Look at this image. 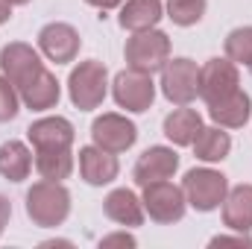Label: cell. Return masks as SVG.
I'll use <instances>...</instances> for the list:
<instances>
[{
    "label": "cell",
    "instance_id": "6da1fadb",
    "mask_svg": "<svg viewBox=\"0 0 252 249\" xmlns=\"http://www.w3.org/2000/svg\"><path fill=\"white\" fill-rule=\"evenodd\" d=\"M70 214V193L62 182L41 179L27 190V217L41 229L62 226Z\"/></svg>",
    "mask_w": 252,
    "mask_h": 249
},
{
    "label": "cell",
    "instance_id": "7a4b0ae2",
    "mask_svg": "<svg viewBox=\"0 0 252 249\" xmlns=\"http://www.w3.org/2000/svg\"><path fill=\"white\" fill-rule=\"evenodd\" d=\"M106 85H109V70H106V64L97 62V59L79 62L70 70V76H67L70 103H73L79 112L100 109V103L106 100Z\"/></svg>",
    "mask_w": 252,
    "mask_h": 249
},
{
    "label": "cell",
    "instance_id": "3957f363",
    "mask_svg": "<svg viewBox=\"0 0 252 249\" xmlns=\"http://www.w3.org/2000/svg\"><path fill=\"white\" fill-rule=\"evenodd\" d=\"M124 56L132 70H141V73L153 76L170 59V38L161 30H156V27L144 30V32H135L132 38H126Z\"/></svg>",
    "mask_w": 252,
    "mask_h": 249
},
{
    "label": "cell",
    "instance_id": "277c9868",
    "mask_svg": "<svg viewBox=\"0 0 252 249\" xmlns=\"http://www.w3.org/2000/svg\"><path fill=\"white\" fill-rule=\"evenodd\" d=\"M182 190H185V199H188L190 208H196V211H214L226 199L229 182H226L223 173H217L211 167H193L182 179Z\"/></svg>",
    "mask_w": 252,
    "mask_h": 249
},
{
    "label": "cell",
    "instance_id": "5b68a950",
    "mask_svg": "<svg viewBox=\"0 0 252 249\" xmlns=\"http://www.w3.org/2000/svg\"><path fill=\"white\" fill-rule=\"evenodd\" d=\"M144 211L150 214V220L167 226V223H179L185 217V208H188V199H185V190L173 182H153V185H144Z\"/></svg>",
    "mask_w": 252,
    "mask_h": 249
},
{
    "label": "cell",
    "instance_id": "8992f818",
    "mask_svg": "<svg viewBox=\"0 0 252 249\" xmlns=\"http://www.w3.org/2000/svg\"><path fill=\"white\" fill-rule=\"evenodd\" d=\"M241 85L238 76V64L226 59H208L199 67V97L205 100V106H214L220 100H226L229 94H235Z\"/></svg>",
    "mask_w": 252,
    "mask_h": 249
},
{
    "label": "cell",
    "instance_id": "52a82bcc",
    "mask_svg": "<svg viewBox=\"0 0 252 249\" xmlns=\"http://www.w3.org/2000/svg\"><path fill=\"white\" fill-rule=\"evenodd\" d=\"M161 94L176 103V106H188L190 100H196L199 94V67L190 59H167L161 67Z\"/></svg>",
    "mask_w": 252,
    "mask_h": 249
},
{
    "label": "cell",
    "instance_id": "ba28073f",
    "mask_svg": "<svg viewBox=\"0 0 252 249\" xmlns=\"http://www.w3.org/2000/svg\"><path fill=\"white\" fill-rule=\"evenodd\" d=\"M112 94H115V103L126 109V112H147L156 100V85H153V76L150 73H141V70H121L112 82Z\"/></svg>",
    "mask_w": 252,
    "mask_h": 249
},
{
    "label": "cell",
    "instance_id": "9c48e42d",
    "mask_svg": "<svg viewBox=\"0 0 252 249\" xmlns=\"http://www.w3.org/2000/svg\"><path fill=\"white\" fill-rule=\"evenodd\" d=\"M91 138H94L97 147H103V150L118 156V153H126L138 141V129H135L132 121H126L124 115L109 112V115H100L91 124Z\"/></svg>",
    "mask_w": 252,
    "mask_h": 249
},
{
    "label": "cell",
    "instance_id": "30bf717a",
    "mask_svg": "<svg viewBox=\"0 0 252 249\" xmlns=\"http://www.w3.org/2000/svg\"><path fill=\"white\" fill-rule=\"evenodd\" d=\"M38 47L41 53L56 64H67L76 59L79 47H82V38L79 32L70 27V24H62V21H53L47 27H41L38 32Z\"/></svg>",
    "mask_w": 252,
    "mask_h": 249
},
{
    "label": "cell",
    "instance_id": "8fae6325",
    "mask_svg": "<svg viewBox=\"0 0 252 249\" xmlns=\"http://www.w3.org/2000/svg\"><path fill=\"white\" fill-rule=\"evenodd\" d=\"M41 67H44L41 56L24 41H12V44H6L0 50V70L15 88H21L27 79H32Z\"/></svg>",
    "mask_w": 252,
    "mask_h": 249
},
{
    "label": "cell",
    "instance_id": "7c38bea8",
    "mask_svg": "<svg viewBox=\"0 0 252 249\" xmlns=\"http://www.w3.org/2000/svg\"><path fill=\"white\" fill-rule=\"evenodd\" d=\"M179 167V153L170 150V147H150L147 153H141V158L135 161V182L144 185H153V182H164L176 173Z\"/></svg>",
    "mask_w": 252,
    "mask_h": 249
},
{
    "label": "cell",
    "instance_id": "4fadbf2b",
    "mask_svg": "<svg viewBox=\"0 0 252 249\" xmlns=\"http://www.w3.org/2000/svg\"><path fill=\"white\" fill-rule=\"evenodd\" d=\"M118 170H121V164H118L115 153H109V150H103L97 144L79 150V176L88 185H94V187L109 185V182L118 179Z\"/></svg>",
    "mask_w": 252,
    "mask_h": 249
},
{
    "label": "cell",
    "instance_id": "5bb4252c",
    "mask_svg": "<svg viewBox=\"0 0 252 249\" xmlns=\"http://www.w3.org/2000/svg\"><path fill=\"white\" fill-rule=\"evenodd\" d=\"M18 97H21V103H24L27 109H32V112H47V109H53V106L59 103L62 88H59V79H56L47 67H41L32 79H27V82L18 88Z\"/></svg>",
    "mask_w": 252,
    "mask_h": 249
},
{
    "label": "cell",
    "instance_id": "9a60e30c",
    "mask_svg": "<svg viewBox=\"0 0 252 249\" xmlns=\"http://www.w3.org/2000/svg\"><path fill=\"white\" fill-rule=\"evenodd\" d=\"M27 138L35 150H70L73 147V126L64 118H41L35 124H30Z\"/></svg>",
    "mask_w": 252,
    "mask_h": 249
},
{
    "label": "cell",
    "instance_id": "2e32d148",
    "mask_svg": "<svg viewBox=\"0 0 252 249\" xmlns=\"http://www.w3.org/2000/svg\"><path fill=\"white\" fill-rule=\"evenodd\" d=\"M103 211L118 226H141L144 223V202L129 187H115L103 199Z\"/></svg>",
    "mask_w": 252,
    "mask_h": 249
},
{
    "label": "cell",
    "instance_id": "e0dca14e",
    "mask_svg": "<svg viewBox=\"0 0 252 249\" xmlns=\"http://www.w3.org/2000/svg\"><path fill=\"white\" fill-rule=\"evenodd\" d=\"M223 226L232 232H252V185H235L226 193Z\"/></svg>",
    "mask_w": 252,
    "mask_h": 249
},
{
    "label": "cell",
    "instance_id": "ac0fdd59",
    "mask_svg": "<svg viewBox=\"0 0 252 249\" xmlns=\"http://www.w3.org/2000/svg\"><path fill=\"white\" fill-rule=\"evenodd\" d=\"M250 115H252V100H250V94L241 91V88L235 94H229L226 100L208 106V118L217 126H223V129H241V126H247Z\"/></svg>",
    "mask_w": 252,
    "mask_h": 249
},
{
    "label": "cell",
    "instance_id": "d6986e66",
    "mask_svg": "<svg viewBox=\"0 0 252 249\" xmlns=\"http://www.w3.org/2000/svg\"><path fill=\"white\" fill-rule=\"evenodd\" d=\"M161 0H124L121 3V27L129 32H144V30H153L158 21H161Z\"/></svg>",
    "mask_w": 252,
    "mask_h": 249
},
{
    "label": "cell",
    "instance_id": "ffe728a7",
    "mask_svg": "<svg viewBox=\"0 0 252 249\" xmlns=\"http://www.w3.org/2000/svg\"><path fill=\"white\" fill-rule=\"evenodd\" d=\"M193 147V156L199 158V161H223L226 156H229V150H232V138H229V132H223V126H202L199 129V135H196V141L190 144Z\"/></svg>",
    "mask_w": 252,
    "mask_h": 249
},
{
    "label": "cell",
    "instance_id": "44dd1931",
    "mask_svg": "<svg viewBox=\"0 0 252 249\" xmlns=\"http://www.w3.org/2000/svg\"><path fill=\"white\" fill-rule=\"evenodd\" d=\"M199 129H202L199 112L185 109V106L176 109V112H170V115L164 118V135H167V141H173L176 147H190V144L196 141Z\"/></svg>",
    "mask_w": 252,
    "mask_h": 249
},
{
    "label": "cell",
    "instance_id": "7402d4cb",
    "mask_svg": "<svg viewBox=\"0 0 252 249\" xmlns=\"http://www.w3.org/2000/svg\"><path fill=\"white\" fill-rule=\"evenodd\" d=\"M32 170V153L21 141H6L0 147V176L9 182H24Z\"/></svg>",
    "mask_w": 252,
    "mask_h": 249
},
{
    "label": "cell",
    "instance_id": "603a6c76",
    "mask_svg": "<svg viewBox=\"0 0 252 249\" xmlns=\"http://www.w3.org/2000/svg\"><path fill=\"white\" fill-rule=\"evenodd\" d=\"M35 170L41 179L62 182L73 173V153L70 150H35Z\"/></svg>",
    "mask_w": 252,
    "mask_h": 249
},
{
    "label": "cell",
    "instance_id": "cb8c5ba5",
    "mask_svg": "<svg viewBox=\"0 0 252 249\" xmlns=\"http://www.w3.org/2000/svg\"><path fill=\"white\" fill-rule=\"evenodd\" d=\"M205 15V0H167V18L176 27H193Z\"/></svg>",
    "mask_w": 252,
    "mask_h": 249
},
{
    "label": "cell",
    "instance_id": "d4e9b609",
    "mask_svg": "<svg viewBox=\"0 0 252 249\" xmlns=\"http://www.w3.org/2000/svg\"><path fill=\"white\" fill-rule=\"evenodd\" d=\"M226 56L235 64H252V27H238L226 35Z\"/></svg>",
    "mask_w": 252,
    "mask_h": 249
},
{
    "label": "cell",
    "instance_id": "484cf974",
    "mask_svg": "<svg viewBox=\"0 0 252 249\" xmlns=\"http://www.w3.org/2000/svg\"><path fill=\"white\" fill-rule=\"evenodd\" d=\"M18 103H21L18 88L0 73V124H6V121H12L18 115Z\"/></svg>",
    "mask_w": 252,
    "mask_h": 249
},
{
    "label": "cell",
    "instance_id": "4316f807",
    "mask_svg": "<svg viewBox=\"0 0 252 249\" xmlns=\"http://www.w3.org/2000/svg\"><path fill=\"white\" fill-rule=\"evenodd\" d=\"M211 247H250L252 249V238L247 232H241V235H217V238H211Z\"/></svg>",
    "mask_w": 252,
    "mask_h": 249
},
{
    "label": "cell",
    "instance_id": "83f0119b",
    "mask_svg": "<svg viewBox=\"0 0 252 249\" xmlns=\"http://www.w3.org/2000/svg\"><path fill=\"white\" fill-rule=\"evenodd\" d=\"M100 247H103V249H109V247H135V238H132V235H126V232H118V235L103 238V241H100Z\"/></svg>",
    "mask_w": 252,
    "mask_h": 249
},
{
    "label": "cell",
    "instance_id": "f1b7e54d",
    "mask_svg": "<svg viewBox=\"0 0 252 249\" xmlns=\"http://www.w3.org/2000/svg\"><path fill=\"white\" fill-rule=\"evenodd\" d=\"M9 217H12V202L6 196H0V235H3V229L9 223Z\"/></svg>",
    "mask_w": 252,
    "mask_h": 249
},
{
    "label": "cell",
    "instance_id": "f546056e",
    "mask_svg": "<svg viewBox=\"0 0 252 249\" xmlns=\"http://www.w3.org/2000/svg\"><path fill=\"white\" fill-rule=\"evenodd\" d=\"M85 3H91V6H97V9H103V12H106V9H118L124 0H85Z\"/></svg>",
    "mask_w": 252,
    "mask_h": 249
},
{
    "label": "cell",
    "instance_id": "4dcf8cb0",
    "mask_svg": "<svg viewBox=\"0 0 252 249\" xmlns=\"http://www.w3.org/2000/svg\"><path fill=\"white\" fill-rule=\"evenodd\" d=\"M9 15H12V3L9 0H0V24H6Z\"/></svg>",
    "mask_w": 252,
    "mask_h": 249
},
{
    "label": "cell",
    "instance_id": "1f68e13d",
    "mask_svg": "<svg viewBox=\"0 0 252 249\" xmlns=\"http://www.w3.org/2000/svg\"><path fill=\"white\" fill-rule=\"evenodd\" d=\"M12 6H24V3H30V0H9Z\"/></svg>",
    "mask_w": 252,
    "mask_h": 249
},
{
    "label": "cell",
    "instance_id": "d6a6232c",
    "mask_svg": "<svg viewBox=\"0 0 252 249\" xmlns=\"http://www.w3.org/2000/svg\"><path fill=\"white\" fill-rule=\"evenodd\" d=\"M250 67H252V64H250Z\"/></svg>",
    "mask_w": 252,
    "mask_h": 249
}]
</instances>
